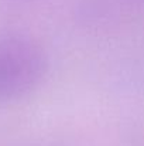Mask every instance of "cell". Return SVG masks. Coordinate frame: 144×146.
I'll return each mask as SVG.
<instances>
[{"mask_svg": "<svg viewBox=\"0 0 144 146\" xmlns=\"http://www.w3.org/2000/svg\"><path fill=\"white\" fill-rule=\"evenodd\" d=\"M47 55L26 37L0 40V101L21 97L34 90L45 75Z\"/></svg>", "mask_w": 144, "mask_h": 146, "instance_id": "6da1fadb", "label": "cell"}]
</instances>
